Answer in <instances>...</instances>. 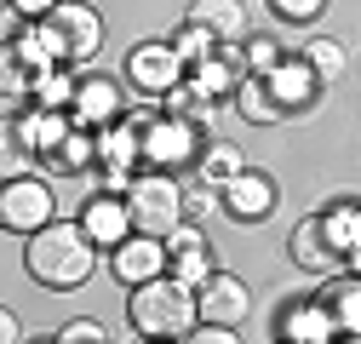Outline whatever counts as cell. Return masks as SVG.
<instances>
[{
    "label": "cell",
    "instance_id": "6da1fadb",
    "mask_svg": "<svg viewBox=\"0 0 361 344\" xmlns=\"http://www.w3.org/2000/svg\"><path fill=\"white\" fill-rule=\"evenodd\" d=\"M23 270L35 287H52V293H75L80 281H92L98 270V247L80 235V224L69 219H52V224H40L23 247Z\"/></svg>",
    "mask_w": 361,
    "mask_h": 344
},
{
    "label": "cell",
    "instance_id": "7a4b0ae2",
    "mask_svg": "<svg viewBox=\"0 0 361 344\" xmlns=\"http://www.w3.org/2000/svg\"><path fill=\"white\" fill-rule=\"evenodd\" d=\"M126 321L138 338H161V344H178L190 327H195V293L178 287L172 276H155L144 287H126Z\"/></svg>",
    "mask_w": 361,
    "mask_h": 344
},
{
    "label": "cell",
    "instance_id": "3957f363",
    "mask_svg": "<svg viewBox=\"0 0 361 344\" xmlns=\"http://www.w3.org/2000/svg\"><path fill=\"white\" fill-rule=\"evenodd\" d=\"M40 40H47V58L63 69H80L104 52V12L86 6V0H58V6L35 23Z\"/></svg>",
    "mask_w": 361,
    "mask_h": 344
},
{
    "label": "cell",
    "instance_id": "277c9868",
    "mask_svg": "<svg viewBox=\"0 0 361 344\" xmlns=\"http://www.w3.org/2000/svg\"><path fill=\"white\" fill-rule=\"evenodd\" d=\"M121 201L138 235H166L184 224V178H172V172H132Z\"/></svg>",
    "mask_w": 361,
    "mask_h": 344
},
{
    "label": "cell",
    "instance_id": "5b68a950",
    "mask_svg": "<svg viewBox=\"0 0 361 344\" xmlns=\"http://www.w3.org/2000/svg\"><path fill=\"white\" fill-rule=\"evenodd\" d=\"M138 166L144 172H184L201 149V133L172 115H155V109H138Z\"/></svg>",
    "mask_w": 361,
    "mask_h": 344
},
{
    "label": "cell",
    "instance_id": "8992f818",
    "mask_svg": "<svg viewBox=\"0 0 361 344\" xmlns=\"http://www.w3.org/2000/svg\"><path fill=\"white\" fill-rule=\"evenodd\" d=\"M58 219V195L47 178H6L0 184V230H12V235H35L40 224H52Z\"/></svg>",
    "mask_w": 361,
    "mask_h": 344
},
{
    "label": "cell",
    "instance_id": "52a82bcc",
    "mask_svg": "<svg viewBox=\"0 0 361 344\" xmlns=\"http://www.w3.org/2000/svg\"><path fill=\"white\" fill-rule=\"evenodd\" d=\"M247 316H252V287H247L235 270H212V276L195 287V321L247 327Z\"/></svg>",
    "mask_w": 361,
    "mask_h": 344
},
{
    "label": "cell",
    "instance_id": "ba28073f",
    "mask_svg": "<svg viewBox=\"0 0 361 344\" xmlns=\"http://www.w3.org/2000/svg\"><path fill=\"white\" fill-rule=\"evenodd\" d=\"M281 201V184H276V172H264V166H241L230 184L218 190V207L230 212L235 224H264L269 212H276Z\"/></svg>",
    "mask_w": 361,
    "mask_h": 344
},
{
    "label": "cell",
    "instance_id": "9c48e42d",
    "mask_svg": "<svg viewBox=\"0 0 361 344\" xmlns=\"http://www.w3.org/2000/svg\"><path fill=\"white\" fill-rule=\"evenodd\" d=\"M126 115V86L115 75H75V98H69V121L86 133H104Z\"/></svg>",
    "mask_w": 361,
    "mask_h": 344
},
{
    "label": "cell",
    "instance_id": "30bf717a",
    "mask_svg": "<svg viewBox=\"0 0 361 344\" xmlns=\"http://www.w3.org/2000/svg\"><path fill=\"white\" fill-rule=\"evenodd\" d=\"M161 247H166V276H172L178 287H190V293L218 270L201 224H178V230H166V235H161Z\"/></svg>",
    "mask_w": 361,
    "mask_h": 344
},
{
    "label": "cell",
    "instance_id": "8fae6325",
    "mask_svg": "<svg viewBox=\"0 0 361 344\" xmlns=\"http://www.w3.org/2000/svg\"><path fill=\"white\" fill-rule=\"evenodd\" d=\"M121 80H132L144 98H166L172 86L184 80V63L172 58L166 40H138V47L126 52V75H121Z\"/></svg>",
    "mask_w": 361,
    "mask_h": 344
},
{
    "label": "cell",
    "instance_id": "7c38bea8",
    "mask_svg": "<svg viewBox=\"0 0 361 344\" xmlns=\"http://www.w3.org/2000/svg\"><path fill=\"white\" fill-rule=\"evenodd\" d=\"M109 276H115L121 287H144V281L166 276V247H161V235H138V230H132L121 247H109Z\"/></svg>",
    "mask_w": 361,
    "mask_h": 344
},
{
    "label": "cell",
    "instance_id": "4fadbf2b",
    "mask_svg": "<svg viewBox=\"0 0 361 344\" xmlns=\"http://www.w3.org/2000/svg\"><path fill=\"white\" fill-rule=\"evenodd\" d=\"M315 230H322L327 252L338 258V270H350V264H355V252H361V201H355V195L327 201L322 212H315Z\"/></svg>",
    "mask_w": 361,
    "mask_h": 344
},
{
    "label": "cell",
    "instance_id": "5bb4252c",
    "mask_svg": "<svg viewBox=\"0 0 361 344\" xmlns=\"http://www.w3.org/2000/svg\"><path fill=\"white\" fill-rule=\"evenodd\" d=\"M264 86H269V104H276L281 121H287V115H304L315 98H322V80L304 69V58H281L276 69L264 75Z\"/></svg>",
    "mask_w": 361,
    "mask_h": 344
},
{
    "label": "cell",
    "instance_id": "9a60e30c",
    "mask_svg": "<svg viewBox=\"0 0 361 344\" xmlns=\"http://www.w3.org/2000/svg\"><path fill=\"white\" fill-rule=\"evenodd\" d=\"M276 344H338V327L315 298H287L276 316Z\"/></svg>",
    "mask_w": 361,
    "mask_h": 344
},
{
    "label": "cell",
    "instance_id": "2e32d148",
    "mask_svg": "<svg viewBox=\"0 0 361 344\" xmlns=\"http://www.w3.org/2000/svg\"><path fill=\"white\" fill-rule=\"evenodd\" d=\"M80 235L92 241L98 252H109V247H121L126 235H132V219H126V201L121 195H86V207H80Z\"/></svg>",
    "mask_w": 361,
    "mask_h": 344
},
{
    "label": "cell",
    "instance_id": "e0dca14e",
    "mask_svg": "<svg viewBox=\"0 0 361 344\" xmlns=\"http://www.w3.org/2000/svg\"><path fill=\"white\" fill-rule=\"evenodd\" d=\"M184 23L207 29L218 47H241V40L252 35V18H247L241 0H190V18H184Z\"/></svg>",
    "mask_w": 361,
    "mask_h": 344
},
{
    "label": "cell",
    "instance_id": "ac0fdd59",
    "mask_svg": "<svg viewBox=\"0 0 361 344\" xmlns=\"http://www.w3.org/2000/svg\"><path fill=\"white\" fill-rule=\"evenodd\" d=\"M241 52L235 47H212L195 69H190V86H195V92L201 98H212V104H224V98H235V86H241Z\"/></svg>",
    "mask_w": 361,
    "mask_h": 344
},
{
    "label": "cell",
    "instance_id": "d6986e66",
    "mask_svg": "<svg viewBox=\"0 0 361 344\" xmlns=\"http://www.w3.org/2000/svg\"><path fill=\"white\" fill-rule=\"evenodd\" d=\"M12 126H18V138L35 149V161H47V155L69 138V126H75V121H69L63 109H35V104H23V109L12 115Z\"/></svg>",
    "mask_w": 361,
    "mask_h": 344
},
{
    "label": "cell",
    "instance_id": "ffe728a7",
    "mask_svg": "<svg viewBox=\"0 0 361 344\" xmlns=\"http://www.w3.org/2000/svg\"><path fill=\"white\" fill-rule=\"evenodd\" d=\"M315 305L333 316L338 338H355V333H361V281H355L350 270L327 276V281H322V293H315Z\"/></svg>",
    "mask_w": 361,
    "mask_h": 344
},
{
    "label": "cell",
    "instance_id": "44dd1931",
    "mask_svg": "<svg viewBox=\"0 0 361 344\" xmlns=\"http://www.w3.org/2000/svg\"><path fill=\"white\" fill-rule=\"evenodd\" d=\"M287 258H293V264H298L304 276H315V281L338 276V258L327 252L322 230H315V212H310V219H298V224H293V235H287Z\"/></svg>",
    "mask_w": 361,
    "mask_h": 344
},
{
    "label": "cell",
    "instance_id": "7402d4cb",
    "mask_svg": "<svg viewBox=\"0 0 361 344\" xmlns=\"http://www.w3.org/2000/svg\"><path fill=\"white\" fill-rule=\"evenodd\" d=\"M241 166H247V155H241L235 144H224V138H201V149H195V161H190V178L207 184V190H224Z\"/></svg>",
    "mask_w": 361,
    "mask_h": 344
},
{
    "label": "cell",
    "instance_id": "603a6c76",
    "mask_svg": "<svg viewBox=\"0 0 361 344\" xmlns=\"http://www.w3.org/2000/svg\"><path fill=\"white\" fill-rule=\"evenodd\" d=\"M47 172H58V178H80V172L98 166V133H86V126H69V138L40 161Z\"/></svg>",
    "mask_w": 361,
    "mask_h": 344
},
{
    "label": "cell",
    "instance_id": "cb8c5ba5",
    "mask_svg": "<svg viewBox=\"0 0 361 344\" xmlns=\"http://www.w3.org/2000/svg\"><path fill=\"white\" fill-rule=\"evenodd\" d=\"M298 58H304V69H310L315 80H322V92H327L333 80L350 75V47H344V40H333V35H310Z\"/></svg>",
    "mask_w": 361,
    "mask_h": 344
},
{
    "label": "cell",
    "instance_id": "d4e9b609",
    "mask_svg": "<svg viewBox=\"0 0 361 344\" xmlns=\"http://www.w3.org/2000/svg\"><path fill=\"white\" fill-rule=\"evenodd\" d=\"M161 104H166L161 115H172V121H184V126H195L201 138H207V126L218 121V104H212V98H201V92H195L190 80H178V86H172V92H166Z\"/></svg>",
    "mask_w": 361,
    "mask_h": 344
},
{
    "label": "cell",
    "instance_id": "484cf974",
    "mask_svg": "<svg viewBox=\"0 0 361 344\" xmlns=\"http://www.w3.org/2000/svg\"><path fill=\"white\" fill-rule=\"evenodd\" d=\"M69 98H75V69H63V63L35 69V80H29V104L35 109H63L69 115Z\"/></svg>",
    "mask_w": 361,
    "mask_h": 344
},
{
    "label": "cell",
    "instance_id": "4316f807",
    "mask_svg": "<svg viewBox=\"0 0 361 344\" xmlns=\"http://www.w3.org/2000/svg\"><path fill=\"white\" fill-rule=\"evenodd\" d=\"M40 161H35V149L18 138V126H12V115H0V184L6 178H29Z\"/></svg>",
    "mask_w": 361,
    "mask_h": 344
},
{
    "label": "cell",
    "instance_id": "83f0119b",
    "mask_svg": "<svg viewBox=\"0 0 361 344\" xmlns=\"http://www.w3.org/2000/svg\"><path fill=\"white\" fill-rule=\"evenodd\" d=\"M235 109H241V121H252V126H276V121H281L276 104H269L264 75H241V86H235Z\"/></svg>",
    "mask_w": 361,
    "mask_h": 344
},
{
    "label": "cell",
    "instance_id": "f1b7e54d",
    "mask_svg": "<svg viewBox=\"0 0 361 344\" xmlns=\"http://www.w3.org/2000/svg\"><path fill=\"white\" fill-rule=\"evenodd\" d=\"M235 52H241V69H247V75H269V69H276V63L287 58L276 35H247Z\"/></svg>",
    "mask_w": 361,
    "mask_h": 344
},
{
    "label": "cell",
    "instance_id": "f546056e",
    "mask_svg": "<svg viewBox=\"0 0 361 344\" xmlns=\"http://www.w3.org/2000/svg\"><path fill=\"white\" fill-rule=\"evenodd\" d=\"M29 80L35 69L12 52V47H0V98H12V104H29Z\"/></svg>",
    "mask_w": 361,
    "mask_h": 344
},
{
    "label": "cell",
    "instance_id": "4dcf8cb0",
    "mask_svg": "<svg viewBox=\"0 0 361 344\" xmlns=\"http://www.w3.org/2000/svg\"><path fill=\"white\" fill-rule=\"evenodd\" d=\"M166 47H172V58L184 63V69H195V63H201V58H207V52L218 47V40H212L207 29H195V23H184V29H178V35L166 40Z\"/></svg>",
    "mask_w": 361,
    "mask_h": 344
},
{
    "label": "cell",
    "instance_id": "1f68e13d",
    "mask_svg": "<svg viewBox=\"0 0 361 344\" xmlns=\"http://www.w3.org/2000/svg\"><path fill=\"white\" fill-rule=\"evenodd\" d=\"M212 212H218V190L184 178V224H201V219H212Z\"/></svg>",
    "mask_w": 361,
    "mask_h": 344
},
{
    "label": "cell",
    "instance_id": "d6a6232c",
    "mask_svg": "<svg viewBox=\"0 0 361 344\" xmlns=\"http://www.w3.org/2000/svg\"><path fill=\"white\" fill-rule=\"evenodd\" d=\"M52 338H58V344H109L104 321H92V316H75V321H63Z\"/></svg>",
    "mask_w": 361,
    "mask_h": 344
},
{
    "label": "cell",
    "instance_id": "836d02e7",
    "mask_svg": "<svg viewBox=\"0 0 361 344\" xmlns=\"http://www.w3.org/2000/svg\"><path fill=\"white\" fill-rule=\"evenodd\" d=\"M269 12H276L281 23H315L327 12V0H269Z\"/></svg>",
    "mask_w": 361,
    "mask_h": 344
},
{
    "label": "cell",
    "instance_id": "e575fe53",
    "mask_svg": "<svg viewBox=\"0 0 361 344\" xmlns=\"http://www.w3.org/2000/svg\"><path fill=\"white\" fill-rule=\"evenodd\" d=\"M178 344H241V327H212V321H195Z\"/></svg>",
    "mask_w": 361,
    "mask_h": 344
},
{
    "label": "cell",
    "instance_id": "d590c367",
    "mask_svg": "<svg viewBox=\"0 0 361 344\" xmlns=\"http://www.w3.org/2000/svg\"><path fill=\"white\" fill-rule=\"evenodd\" d=\"M6 6H12V12L23 18V23H40V18H47V12L58 6V0H6Z\"/></svg>",
    "mask_w": 361,
    "mask_h": 344
},
{
    "label": "cell",
    "instance_id": "8d00e7d4",
    "mask_svg": "<svg viewBox=\"0 0 361 344\" xmlns=\"http://www.w3.org/2000/svg\"><path fill=\"white\" fill-rule=\"evenodd\" d=\"M0 344H23V321H18V310H6V305H0Z\"/></svg>",
    "mask_w": 361,
    "mask_h": 344
},
{
    "label": "cell",
    "instance_id": "74e56055",
    "mask_svg": "<svg viewBox=\"0 0 361 344\" xmlns=\"http://www.w3.org/2000/svg\"><path fill=\"white\" fill-rule=\"evenodd\" d=\"M23 344H58V338H52V333H47V338H23Z\"/></svg>",
    "mask_w": 361,
    "mask_h": 344
},
{
    "label": "cell",
    "instance_id": "f35d334b",
    "mask_svg": "<svg viewBox=\"0 0 361 344\" xmlns=\"http://www.w3.org/2000/svg\"><path fill=\"white\" fill-rule=\"evenodd\" d=\"M138 344H161V338H138Z\"/></svg>",
    "mask_w": 361,
    "mask_h": 344
},
{
    "label": "cell",
    "instance_id": "ab89813d",
    "mask_svg": "<svg viewBox=\"0 0 361 344\" xmlns=\"http://www.w3.org/2000/svg\"><path fill=\"white\" fill-rule=\"evenodd\" d=\"M344 344H355V338H344Z\"/></svg>",
    "mask_w": 361,
    "mask_h": 344
},
{
    "label": "cell",
    "instance_id": "60d3db41",
    "mask_svg": "<svg viewBox=\"0 0 361 344\" xmlns=\"http://www.w3.org/2000/svg\"><path fill=\"white\" fill-rule=\"evenodd\" d=\"M0 6H6V0H0Z\"/></svg>",
    "mask_w": 361,
    "mask_h": 344
}]
</instances>
